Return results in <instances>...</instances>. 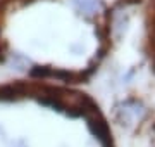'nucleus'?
<instances>
[{
  "label": "nucleus",
  "instance_id": "7ed1b4c3",
  "mask_svg": "<svg viewBox=\"0 0 155 147\" xmlns=\"http://www.w3.org/2000/svg\"><path fill=\"white\" fill-rule=\"evenodd\" d=\"M147 147H155V142H153V144H150V145H147Z\"/></svg>",
  "mask_w": 155,
  "mask_h": 147
},
{
  "label": "nucleus",
  "instance_id": "f257e3e1",
  "mask_svg": "<svg viewBox=\"0 0 155 147\" xmlns=\"http://www.w3.org/2000/svg\"><path fill=\"white\" fill-rule=\"evenodd\" d=\"M0 147H121L90 92L29 80L0 81Z\"/></svg>",
  "mask_w": 155,
  "mask_h": 147
},
{
  "label": "nucleus",
  "instance_id": "f03ea898",
  "mask_svg": "<svg viewBox=\"0 0 155 147\" xmlns=\"http://www.w3.org/2000/svg\"><path fill=\"white\" fill-rule=\"evenodd\" d=\"M147 49H148V62H150V73L153 74L155 80V5L153 11L148 16V24H147Z\"/></svg>",
  "mask_w": 155,
  "mask_h": 147
}]
</instances>
